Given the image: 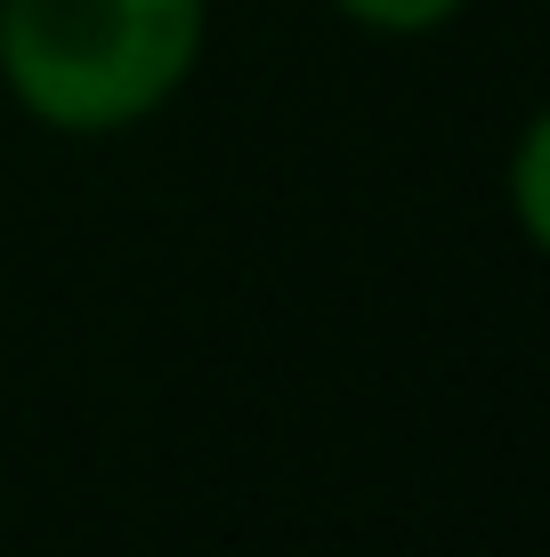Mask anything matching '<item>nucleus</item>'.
<instances>
[{
    "label": "nucleus",
    "instance_id": "nucleus-2",
    "mask_svg": "<svg viewBox=\"0 0 550 557\" xmlns=\"http://www.w3.org/2000/svg\"><path fill=\"white\" fill-rule=\"evenodd\" d=\"M332 16H349L356 33H381V41H429V33L462 25L469 0H332Z\"/></svg>",
    "mask_w": 550,
    "mask_h": 557
},
{
    "label": "nucleus",
    "instance_id": "nucleus-3",
    "mask_svg": "<svg viewBox=\"0 0 550 557\" xmlns=\"http://www.w3.org/2000/svg\"><path fill=\"white\" fill-rule=\"evenodd\" d=\"M542 153H550V122L542 113H526V129H518V162H510V210H518V226H526V243H542Z\"/></svg>",
    "mask_w": 550,
    "mask_h": 557
},
{
    "label": "nucleus",
    "instance_id": "nucleus-1",
    "mask_svg": "<svg viewBox=\"0 0 550 557\" xmlns=\"http://www.w3.org/2000/svg\"><path fill=\"white\" fill-rule=\"evenodd\" d=\"M211 0H0V89L57 138H122L179 106Z\"/></svg>",
    "mask_w": 550,
    "mask_h": 557
}]
</instances>
